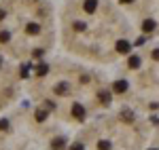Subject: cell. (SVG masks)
I'll list each match as a JSON object with an SVG mask.
<instances>
[{"mask_svg":"<svg viewBox=\"0 0 159 150\" xmlns=\"http://www.w3.org/2000/svg\"><path fill=\"white\" fill-rule=\"evenodd\" d=\"M0 66H2V57H0Z\"/></svg>","mask_w":159,"mask_h":150,"instance_id":"cell-24","label":"cell"},{"mask_svg":"<svg viewBox=\"0 0 159 150\" xmlns=\"http://www.w3.org/2000/svg\"><path fill=\"white\" fill-rule=\"evenodd\" d=\"M47 72H49V66H47V63H38V68H36V74H38V76H45Z\"/></svg>","mask_w":159,"mask_h":150,"instance_id":"cell-12","label":"cell"},{"mask_svg":"<svg viewBox=\"0 0 159 150\" xmlns=\"http://www.w3.org/2000/svg\"><path fill=\"white\" fill-rule=\"evenodd\" d=\"M98 100H100V104L108 106V104H110V93H106V91H100V93H98Z\"/></svg>","mask_w":159,"mask_h":150,"instance_id":"cell-10","label":"cell"},{"mask_svg":"<svg viewBox=\"0 0 159 150\" xmlns=\"http://www.w3.org/2000/svg\"><path fill=\"white\" fill-rule=\"evenodd\" d=\"M19 74H21V78H28V66H24V68L19 70Z\"/></svg>","mask_w":159,"mask_h":150,"instance_id":"cell-19","label":"cell"},{"mask_svg":"<svg viewBox=\"0 0 159 150\" xmlns=\"http://www.w3.org/2000/svg\"><path fill=\"white\" fill-rule=\"evenodd\" d=\"M123 4H129V2H134V0H121Z\"/></svg>","mask_w":159,"mask_h":150,"instance_id":"cell-23","label":"cell"},{"mask_svg":"<svg viewBox=\"0 0 159 150\" xmlns=\"http://www.w3.org/2000/svg\"><path fill=\"white\" fill-rule=\"evenodd\" d=\"M4 17H7V13H4V11H0V19H4Z\"/></svg>","mask_w":159,"mask_h":150,"instance_id":"cell-22","label":"cell"},{"mask_svg":"<svg viewBox=\"0 0 159 150\" xmlns=\"http://www.w3.org/2000/svg\"><path fill=\"white\" fill-rule=\"evenodd\" d=\"M32 55H34V57H36V59H38V57L43 55V49H36V51H34V53H32Z\"/></svg>","mask_w":159,"mask_h":150,"instance_id":"cell-20","label":"cell"},{"mask_svg":"<svg viewBox=\"0 0 159 150\" xmlns=\"http://www.w3.org/2000/svg\"><path fill=\"white\" fill-rule=\"evenodd\" d=\"M64 146H66V139L64 138H55L51 142V148L53 150H64Z\"/></svg>","mask_w":159,"mask_h":150,"instance_id":"cell-7","label":"cell"},{"mask_svg":"<svg viewBox=\"0 0 159 150\" xmlns=\"http://www.w3.org/2000/svg\"><path fill=\"white\" fill-rule=\"evenodd\" d=\"M9 129V121L4 118V121H0V131H7Z\"/></svg>","mask_w":159,"mask_h":150,"instance_id":"cell-16","label":"cell"},{"mask_svg":"<svg viewBox=\"0 0 159 150\" xmlns=\"http://www.w3.org/2000/svg\"><path fill=\"white\" fill-rule=\"evenodd\" d=\"M112 91H115V93H125V91H127V83H125V80H117V83L112 85Z\"/></svg>","mask_w":159,"mask_h":150,"instance_id":"cell-5","label":"cell"},{"mask_svg":"<svg viewBox=\"0 0 159 150\" xmlns=\"http://www.w3.org/2000/svg\"><path fill=\"white\" fill-rule=\"evenodd\" d=\"M98 150H110V142H106V139L98 142Z\"/></svg>","mask_w":159,"mask_h":150,"instance_id":"cell-14","label":"cell"},{"mask_svg":"<svg viewBox=\"0 0 159 150\" xmlns=\"http://www.w3.org/2000/svg\"><path fill=\"white\" fill-rule=\"evenodd\" d=\"M155 25H157V24H155V19H144V24H142V32H147V34H148V32H153Z\"/></svg>","mask_w":159,"mask_h":150,"instance_id":"cell-6","label":"cell"},{"mask_svg":"<svg viewBox=\"0 0 159 150\" xmlns=\"http://www.w3.org/2000/svg\"><path fill=\"white\" fill-rule=\"evenodd\" d=\"M140 57H138V55H132V57H129V62H127V66H129V68H132V70H138V68H140Z\"/></svg>","mask_w":159,"mask_h":150,"instance_id":"cell-9","label":"cell"},{"mask_svg":"<svg viewBox=\"0 0 159 150\" xmlns=\"http://www.w3.org/2000/svg\"><path fill=\"white\" fill-rule=\"evenodd\" d=\"M74 30H79V32H83V30H85V24H81V21H76V24H74Z\"/></svg>","mask_w":159,"mask_h":150,"instance_id":"cell-18","label":"cell"},{"mask_svg":"<svg viewBox=\"0 0 159 150\" xmlns=\"http://www.w3.org/2000/svg\"><path fill=\"white\" fill-rule=\"evenodd\" d=\"M121 118L125 121V123H132V121H134V112L125 108V110H121Z\"/></svg>","mask_w":159,"mask_h":150,"instance_id":"cell-11","label":"cell"},{"mask_svg":"<svg viewBox=\"0 0 159 150\" xmlns=\"http://www.w3.org/2000/svg\"><path fill=\"white\" fill-rule=\"evenodd\" d=\"M70 112H72V116L76 121H83V118H85V108H83L81 104H72V110H70Z\"/></svg>","mask_w":159,"mask_h":150,"instance_id":"cell-1","label":"cell"},{"mask_svg":"<svg viewBox=\"0 0 159 150\" xmlns=\"http://www.w3.org/2000/svg\"><path fill=\"white\" fill-rule=\"evenodd\" d=\"M96 6H98V0H85V4H83L85 13H93V11H96Z\"/></svg>","mask_w":159,"mask_h":150,"instance_id":"cell-8","label":"cell"},{"mask_svg":"<svg viewBox=\"0 0 159 150\" xmlns=\"http://www.w3.org/2000/svg\"><path fill=\"white\" fill-rule=\"evenodd\" d=\"M151 150H157V148H151Z\"/></svg>","mask_w":159,"mask_h":150,"instance_id":"cell-25","label":"cell"},{"mask_svg":"<svg viewBox=\"0 0 159 150\" xmlns=\"http://www.w3.org/2000/svg\"><path fill=\"white\" fill-rule=\"evenodd\" d=\"M153 59H155V62H159V49L153 51Z\"/></svg>","mask_w":159,"mask_h":150,"instance_id":"cell-21","label":"cell"},{"mask_svg":"<svg viewBox=\"0 0 159 150\" xmlns=\"http://www.w3.org/2000/svg\"><path fill=\"white\" fill-rule=\"evenodd\" d=\"M53 91H55L57 95H68V93H70V85H68V83H57V85L53 87Z\"/></svg>","mask_w":159,"mask_h":150,"instance_id":"cell-2","label":"cell"},{"mask_svg":"<svg viewBox=\"0 0 159 150\" xmlns=\"http://www.w3.org/2000/svg\"><path fill=\"white\" fill-rule=\"evenodd\" d=\"M25 34H30V36L40 34V25H38V24H28V25H25Z\"/></svg>","mask_w":159,"mask_h":150,"instance_id":"cell-4","label":"cell"},{"mask_svg":"<svg viewBox=\"0 0 159 150\" xmlns=\"http://www.w3.org/2000/svg\"><path fill=\"white\" fill-rule=\"evenodd\" d=\"M47 118V110H36V121L38 123H43Z\"/></svg>","mask_w":159,"mask_h":150,"instance_id":"cell-13","label":"cell"},{"mask_svg":"<svg viewBox=\"0 0 159 150\" xmlns=\"http://www.w3.org/2000/svg\"><path fill=\"white\" fill-rule=\"evenodd\" d=\"M70 150H85V146H83V144H79V142H76V144H72V146H70Z\"/></svg>","mask_w":159,"mask_h":150,"instance_id":"cell-17","label":"cell"},{"mask_svg":"<svg viewBox=\"0 0 159 150\" xmlns=\"http://www.w3.org/2000/svg\"><path fill=\"white\" fill-rule=\"evenodd\" d=\"M115 49H117V53H121V55H125V53H129V42H127V40H119Z\"/></svg>","mask_w":159,"mask_h":150,"instance_id":"cell-3","label":"cell"},{"mask_svg":"<svg viewBox=\"0 0 159 150\" xmlns=\"http://www.w3.org/2000/svg\"><path fill=\"white\" fill-rule=\"evenodd\" d=\"M9 38H11L9 32H0V42H9Z\"/></svg>","mask_w":159,"mask_h":150,"instance_id":"cell-15","label":"cell"}]
</instances>
